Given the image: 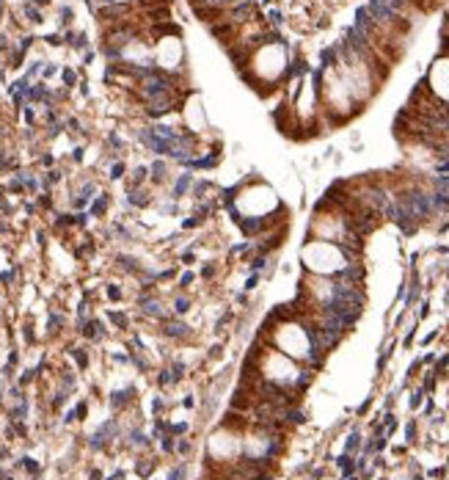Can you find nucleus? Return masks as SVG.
<instances>
[{
  "label": "nucleus",
  "instance_id": "1",
  "mask_svg": "<svg viewBox=\"0 0 449 480\" xmlns=\"http://www.w3.org/2000/svg\"><path fill=\"white\" fill-rule=\"evenodd\" d=\"M300 265L303 274H314V276H345L350 265L361 262L358 251H350L339 243H331V240H317V238H306V243L300 246Z\"/></svg>",
  "mask_w": 449,
  "mask_h": 480
},
{
  "label": "nucleus",
  "instance_id": "2",
  "mask_svg": "<svg viewBox=\"0 0 449 480\" xmlns=\"http://www.w3.org/2000/svg\"><path fill=\"white\" fill-rule=\"evenodd\" d=\"M179 119H182V130L196 136L199 141L210 144V124H207V113H204L201 97L199 91H187L182 105H179Z\"/></svg>",
  "mask_w": 449,
  "mask_h": 480
},
{
  "label": "nucleus",
  "instance_id": "3",
  "mask_svg": "<svg viewBox=\"0 0 449 480\" xmlns=\"http://www.w3.org/2000/svg\"><path fill=\"white\" fill-rule=\"evenodd\" d=\"M424 86L438 103L449 105V55H438L432 61L430 72L424 77Z\"/></svg>",
  "mask_w": 449,
  "mask_h": 480
},
{
  "label": "nucleus",
  "instance_id": "4",
  "mask_svg": "<svg viewBox=\"0 0 449 480\" xmlns=\"http://www.w3.org/2000/svg\"><path fill=\"white\" fill-rule=\"evenodd\" d=\"M135 307H138V315H144L146 320H157V323L171 315V307L166 304V298L160 292H141Z\"/></svg>",
  "mask_w": 449,
  "mask_h": 480
},
{
  "label": "nucleus",
  "instance_id": "5",
  "mask_svg": "<svg viewBox=\"0 0 449 480\" xmlns=\"http://www.w3.org/2000/svg\"><path fill=\"white\" fill-rule=\"evenodd\" d=\"M160 337H166L171 343H187L193 337V326L187 323L185 317L168 315L166 320H160Z\"/></svg>",
  "mask_w": 449,
  "mask_h": 480
},
{
  "label": "nucleus",
  "instance_id": "6",
  "mask_svg": "<svg viewBox=\"0 0 449 480\" xmlns=\"http://www.w3.org/2000/svg\"><path fill=\"white\" fill-rule=\"evenodd\" d=\"M171 160L168 157H152L149 160V185H152L154 190H160V188H168L171 180H174V171H171Z\"/></svg>",
  "mask_w": 449,
  "mask_h": 480
},
{
  "label": "nucleus",
  "instance_id": "7",
  "mask_svg": "<svg viewBox=\"0 0 449 480\" xmlns=\"http://www.w3.org/2000/svg\"><path fill=\"white\" fill-rule=\"evenodd\" d=\"M157 202V190L152 185H141V188H124V205L127 210H146Z\"/></svg>",
  "mask_w": 449,
  "mask_h": 480
},
{
  "label": "nucleus",
  "instance_id": "8",
  "mask_svg": "<svg viewBox=\"0 0 449 480\" xmlns=\"http://www.w3.org/2000/svg\"><path fill=\"white\" fill-rule=\"evenodd\" d=\"M193 180H196V174H193V171H187V169L177 171V174H174V180H171V185L166 188V196L174 199V202H185V199H190Z\"/></svg>",
  "mask_w": 449,
  "mask_h": 480
},
{
  "label": "nucleus",
  "instance_id": "9",
  "mask_svg": "<svg viewBox=\"0 0 449 480\" xmlns=\"http://www.w3.org/2000/svg\"><path fill=\"white\" fill-rule=\"evenodd\" d=\"M168 307H171V315L185 317V315H190V312H193V307H196V298L190 295V292H185V290H174V292H171Z\"/></svg>",
  "mask_w": 449,
  "mask_h": 480
},
{
  "label": "nucleus",
  "instance_id": "10",
  "mask_svg": "<svg viewBox=\"0 0 449 480\" xmlns=\"http://www.w3.org/2000/svg\"><path fill=\"white\" fill-rule=\"evenodd\" d=\"M218 193V185L212 182V177H199L196 174L193 180V188H190V202H204V199H210Z\"/></svg>",
  "mask_w": 449,
  "mask_h": 480
},
{
  "label": "nucleus",
  "instance_id": "11",
  "mask_svg": "<svg viewBox=\"0 0 449 480\" xmlns=\"http://www.w3.org/2000/svg\"><path fill=\"white\" fill-rule=\"evenodd\" d=\"M196 274H199V282L212 284V282H215V279L220 276V262H212V259H199V268H196Z\"/></svg>",
  "mask_w": 449,
  "mask_h": 480
},
{
  "label": "nucleus",
  "instance_id": "12",
  "mask_svg": "<svg viewBox=\"0 0 449 480\" xmlns=\"http://www.w3.org/2000/svg\"><path fill=\"white\" fill-rule=\"evenodd\" d=\"M177 290H185V292H190L199 284V274H196L193 268H185V271H179V276H177Z\"/></svg>",
  "mask_w": 449,
  "mask_h": 480
},
{
  "label": "nucleus",
  "instance_id": "13",
  "mask_svg": "<svg viewBox=\"0 0 449 480\" xmlns=\"http://www.w3.org/2000/svg\"><path fill=\"white\" fill-rule=\"evenodd\" d=\"M127 445L130 447H138V450H146V447L152 445V439H149V433L141 428H133L130 430V436H127Z\"/></svg>",
  "mask_w": 449,
  "mask_h": 480
},
{
  "label": "nucleus",
  "instance_id": "14",
  "mask_svg": "<svg viewBox=\"0 0 449 480\" xmlns=\"http://www.w3.org/2000/svg\"><path fill=\"white\" fill-rule=\"evenodd\" d=\"M130 397H133V386H127V389H116L113 397H110V406H113V409H121V406L130 403Z\"/></svg>",
  "mask_w": 449,
  "mask_h": 480
},
{
  "label": "nucleus",
  "instance_id": "15",
  "mask_svg": "<svg viewBox=\"0 0 449 480\" xmlns=\"http://www.w3.org/2000/svg\"><path fill=\"white\" fill-rule=\"evenodd\" d=\"M154 469H157V461H154V458H149V461H138V463H135V472H138V478H141V480H149Z\"/></svg>",
  "mask_w": 449,
  "mask_h": 480
},
{
  "label": "nucleus",
  "instance_id": "16",
  "mask_svg": "<svg viewBox=\"0 0 449 480\" xmlns=\"http://www.w3.org/2000/svg\"><path fill=\"white\" fill-rule=\"evenodd\" d=\"M177 384V376H174V370L171 367H163L160 370V376H157V386L160 389H168V386H174Z\"/></svg>",
  "mask_w": 449,
  "mask_h": 480
},
{
  "label": "nucleus",
  "instance_id": "17",
  "mask_svg": "<svg viewBox=\"0 0 449 480\" xmlns=\"http://www.w3.org/2000/svg\"><path fill=\"white\" fill-rule=\"evenodd\" d=\"M166 480H187V463L185 461L174 463L168 469V475H166Z\"/></svg>",
  "mask_w": 449,
  "mask_h": 480
},
{
  "label": "nucleus",
  "instance_id": "18",
  "mask_svg": "<svg viewBox=\"0 0 449 480\" xmlns=\"http://www.w3.org/2000/svg\"><path fill=\"white\" fill-rule=\"evenodd\" d=\"M160 450L163 453H177V436H174V433H163L160 436Z\"/></svg>",
  "mask_w": 449,
  "mask_h": 480
},
{
  "label": "nucleus",
  "instance_id": "19",
  "mask_svg": "<svg viewBox=\"0 0 449 480\" xmlns=\"http://www.w3.org/2000/svg\"><path fill=\"white\" fill-rule=\"evenodd\" d=\"M105 292H108L110 301H124V287H119V284H108Z\"/></svg>",
  "mask_w": 449,
  "mask_h": 480
},
{
  "label": "nucleus",
  "instance_id": "20",
  "mask_svg": "<svg viewBox=\"0 0 449 480\" xmlns=\"http://www.w3.org/2000/svg\"><path fill=\"white\" fill-rule=\"evenodd\" d=\"M190 453H193V442H190V439H177V455L185 458V455H190Z\"/></svg>",
  "mask_w": 449,
  "mask_h": 480
},
{
  "label": "nucleus",
  "instance_id": "21",
  "mask_svg": "<svg viewBox=\"0 0 449 480\" xmlns=\"http://www.w3.org/2000/svg\"><path fill=\"white\" fill-rule=\"evenodd\" d=\"M336 463H339V469L345 472V475H350V472L356 469V463H353V458H350V453H345V455H342V458H339V461H336Z\"/></svg>",
  "mask_w": 449,
  "mask_h": 480
},
{
  "label": "nucleus",
  "instance_id": "22",
  "mask_svg": "<svg viewBox=\"0 0 449 480\" xmlns=\"http://www.w3.org/2000/svg\"><path fill=\"white\" fill-rule=\"evenodd\" d=\"M108 317H110V320H113V323H116L119 328H127V323H130V317L124 315V312H108Z\"/></svg>",
  "mask_w": 449,
  "mask_h": 480
},
{
  "label": "nucleus",
  "instance_id": "23",
  "mask_svg": "<svg viewBox=\"0 0 449 480\" xmlns=\"http://www.w3.org/2000/svg\"><path fill=\"white\" fill-rule=\"evenodd\" d=\"M259 282H262V274H248L246 284H243V290H246V292L256 290V284H259Z\"/></svg>",
  "mask_w": 449,
  "mask_h": 480
},
{
  "label": "nucleus",
  "instance_id": "24",
  "mask_svg": "<svg viewBox=\"0 0 449 480\" xmlns=\"http://www.w3.org/2000/svg\"><path fill=\"white\" fill-rule=\"evenodd\" d=\"M358 447H361V436H358V433H350L348 445H345V453H356Z\"/></svg>",
  "mask_w": 449,
  "mask_h": 480
},
{
  "label": "nucleus",
  "instance_id": "25",
  "mask_svg": "<svg viewBox=\"0 0 449 480\" xmlns=\"http://www.w3.org/2000/svg\"><path fill=\"white\" fill-rule=\"evenodd\" d=\"M267 17H270V19H267L270 25H281V22H284V14H281L279 9H270V14H267Z\"/></svg>",
  "mask_w": 449,
  "mask_h": 480
},
{
  "label": "nucleus",
  "instance_id": "26",
  "mask_svg": "<svg viewBox=\"0 0 449 480\" xmlns=\"http://www.w3.org/2000/svg\"><path fill=\"white\" fill-rule=\"evenodd\" d=\"M422 397H424V389H416V392L411 394V409H419V406H422Z\"/></svg>",
  "mask_w": 449,
  "mask_h": 480
},
{
  "label": "nucleus",
  "instance_id": "27",
  "mask_svg": "<svg viewBox=\"0 0 449 480\" xmlns=\"http://www.w3.org/2000/svg\"><path fill=\"white\" fill-rule=\"evenodd\" d=\"M220 351H223V348H220V343H215V345L210 348V353H207V356H210V359H218V356H220Z\"/></svg>",
  "mask_w": 449,
  "mask_h": 480
},
{
  "label": "nucleus",
  "instance_id": "28",
  "mask_svg": "<svg viewBox=\"0 0 449 480\" xmlns=\"http://www.w3.org/2000/svg\"><path fill=\"white\" fill-rule=\"evenodd\" d=\"M163 406H166V400H163V397H154V403H152V411H154V414H160V411H163Z\"/></svg>",
  "mask_w": 449,
  "mask_h": 480
},
{
  "label": "nucleus",
  "instance_id": "29",
  "mask_svg": "<svg viewBox=\"0 0 449 480\" xmlns=\"http://www.w3.org/2000/svg\"><path fill=\"white\" fill-rule=\"evenodd\" d=\"M405 436H408V442H414V436H416V425H414V422L405 428Z\"/></svg>",
  "mask_w": 449,
  "mask_h": 480
},
{
  "label": "nucleus",
  "instance_id": "30",
  "mask_svg": "<svg viewBox=\"0 0 449 480\" xmlns=\"http://www.w3.org/2000/svg\"><path fill=\"white\" fill-rule=\"evenodd\" d=\"M182 406H185V409H193V406H196V397H193V394H187L185 400H182Z\"/></svg>",
  "mask_w": 449,
  "mask_h": 480
},
{
  "label": "nucleus",
  "instance_id": "31",
  "mask_svg": "<svg viewBox=\"0 0 449 480\" xmlns=\"http://www.w3.org/2000/svg\"><path fill=\"white\" fill-rule=\"evenodd\" d=\"M149 480H154V478H149Z\"/></svg>",
  "mask_w": 449,
  "mask_h": 480
}]
</instances>
